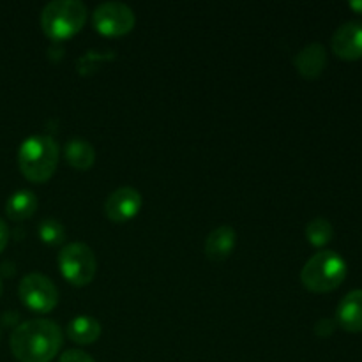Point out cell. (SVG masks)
<instances>
[{"label":"cell","instance_id":"cell-1","mask_svg":"<svg viewBox=\"0 0 362 362\" xmlns=\"http://www.w3.org/2000/svg\"><path fill=\"white\" fill-rule=\"evenodd\" d=\"M62 346V331L52 320H28L11 334V350L21 362H49Z\"/></svg>","mask_w":362,"mask_h":362},{"label":"cell","instance_id":"cell-2","mask_svg":"<svg viewBox=\"0 0 362 362\" xmlns=\"http://www.w3.org/2000/svg\"><path fill=\"white\" fill-rule=\"evenodd\" d=\"M59 163V145L52 136L34 134L23 140L18 151L21 173L32 182H46L55 173Z\"/></svg>","mask_w":362,"mask_h":362},{"label":"cell","instance_id":"cell-3","mask_svg":"<svg viewBox=\"0 0 362 362\" xmlns=\"http://www.w3.org/2000/svg\"><path fill=\"white\" fill-rule=\"evenodd\" d=\"M87 20V7L80 0H53L41 13V27L55 41L73 37Z\"/></svg>","mask_w":362,"mask_h":362},{"label":"cell","instance_id":"cell-4","mask_svg":"<svg viewBox=\"0 0 362 362\" xmlns=\"http://www.w3.org/2000/svg\"><path fill=\"white\" fill-rule=\"evenodd\" d=\"M346 278V262L336 251L313 255L300 272L303 285L315 293H327L338 288Z\"/></svg>","mask_w":362,"mask_h":362},{"label":"cell","instance_id":"cell-5","mask_svg":"<svg viewBox=\"0 0 362 362\" xmlns=\"http://www.w3.org/2000/svg\"><path fill=\"white\" fill-rule=\"evenodd\" d=\"M59 267L64 278L74 286H85L94 279L98 262L90 247L83 243H71L59 255Z\"/></svg>","mask_w":362,"mask_h":362},{"label":"cell","instance_id":"cell-6","mask_svg":"<svg viewBox=\"0 0 362 362\" xmlns=\"http://www.w3.org/2000/svg\"><path fill=\"white\" fill-rule=\"evenodd\" d=\"M20 299L34 313H49L59 303V290L48 276L32 272L21 279Z\"/></svg>","mask_w":362,"mask_h":362},{"label":"cell","instance_id":"cell-7","mask_svg":"<svg viewBox=\"0 0 362 362\" xmlns=\"http://www.w3.org/2000/svg\"><path fill=\"white\" fill-rule=\"evenodd\" d=\"M134 13L124 2H105L95 7L92 21L98 32L110 37L124 35L134 27Z\"/></svg>","mask_w":362,"mask_h":362},{"label":"cell","instance_id":"cell-8","mask_svg":"<svg viewBox=\"0 0 362 362\" xmlns=\"http://www.w3.org/2000/svg\"><path fill=\"white\" fill-rule=\"evenodd\" d=\"M141 207V194L134 187L122 186L108 194L105 202L106 218L115 223L129 221Z\"/></svg>","mask_w":362,"mask_h":362},{"label":"cell","instance_id":"cell-9","mask_svg":"<svg viewBox=\"0 0 362 362\" xmlns=\"http://www.w3.org/2000/svg\"><path fill=\"white\" fill-rule=\"evenodd\" d=\"M332 52L343 60L362 59V21H346L332 34Z\"/></svg>","mask_w":362,"mask_h":362},{"label":"cell","instance_id":"cell-10","mask_svg":"<svg viewBox=\"0 0 362 362\" xmlns=\"http://www.w3.org/2000/svg\"><path fill=\"white\" fill-rule=\"evenodd\" d=\"M293 64L304 78L313 80L324 73L325 66H327V52L320 42H310L297 53Z\"/></svg>","mask_w":362,"mask_h":362},{"label":"cell","instance_id":"cell-11","mask_svg":"<svg viewBox=\"0 0 362 362\" xmlns=\"http://www.w3.org/2000/svg\"><path fill=\"white\" fill-rule=\"evenodd\" d=\"M336 322L346 332H362V290H352L339 303Z\"/></svg>","mask_w":362,"mask_h":362},{"label":"cell","instance_id":"cell-12","mask_svg":"<svg viewBox=\"0 0 362 362\" xmlns=\"http://www.w3.org/2000/svg\"><path fill=\"white\" fill-rule=\"evenodd\" d=\"M235 230L230 225H221L209 233L205 240V255L214 262H223L232 255L235 247Z\"/></svg>","mask_w":362,"mask_h":362},{"label":"cell","instance_id":"cell-13","mask_svg":"<svg viewBox=\"0 0 362 362\" xmlns=\"http://www.w3.org/2000/svg\"><path fill=\"white\" fill-rule=\"evenodd\" d=\"M64 159L74 170H88L95 161V148L85 138H71L64 147Z\"/></svg>","mask_w":362,"mask_h":362},{"label":"cell","instance_id":"cell-14","mask_svg":"<svg viewBox=\"0 0 362 362\" xmlns=\"http://www.w3.org/2000/svg\"><path fill=\"white\" fill-rule=\"evenodd\" d=\"M37 197L35 193L28 189H20L16 193H13L9 197L6 204V214L7 218H11L13 221H23L34 216V212L37 211Z\"/></svg>","mask_w":362,"mask_h":362},{"label":"cell","instance_id":"cell-15","mask_svg":"<svg viewBox=\"0 0 362 362\" xmlns=\"http://www.w3.org/2000/svg\"><path fill=\"white\" fill-rule=\"evenodd\" d=\"M67 336L78 345H90L101 336V324L92 317H76L67 325Z\"/></svg>","mask_w":362,"mask_h":362},{"label":"cell","instance_id":"cell-16","mask_svg":"<svg viewBox=\"0 0 362 362\" xmlns=\"http://www.w3.org/2000/svg\"><path fill=\"white\" fill-rule=\"evenodd\" d=\"M334 237V230H332V225L324 218H317L313 221L308 223L306 226V239L310 240L311 246L315 247H324L327 246L329 243Z\"/></svg>","mask_w":362,"mask_h":362},{"label":"cell","instance_id":"cell-17","mask_svg":"<svg viewBox=\"0 0 362 362\" xmlns=\"http://www.w3.org/2000/svg\"><path fill=\"white\" fill-rule=\"evenodd\" d=\"M37 233L42 243L48 244V246H59V244H62L66 240V228H64V225L52 218L41 221Z\"/></svg>","mask_w":362,"mask_h":362},{"label":"cell","instance_id":"cell-18","mask_svg":"<svg viewBox=\"0 0 362 362\" xmlns=\"http://www.w3.org/2000/svg\"><path fill=\"white\" fill-rule=\"evenodd\" d=\"M59 362H95L83 350H67V352L62 354Z\"/></svg>","mask_w":362,"mask_h":362},{"label":"cell","instance_id":"cell-19","mask_svg":"<svg viewBox=\"0 0 362 362\" xmlns=\"http://www.w3.org/2000/svg\"><path fill=\"white\" fill-rule=\"evenodd\" d=\"M7 243H9V228H7L4 219H0V253L6 250Z\"/></svg>","mask_w":362,"mask_h":362},{"label":"cell","instance_id":"cell-20","mask_svg":"<svg viewBox=\"0 0 362 362\" xmlns=\"http://www.w3.org/2000/svg\"><path fill=\"white\" fill-rule=\"evenodd\" d=\"M350 7H352L357 14H362V0H354V2H350Z\"/></svg>","mask_w":362,"mask_h":362},{"label":"cell","instance_id":"cell-21","mask_svg":"<svg viewBox=\"0 0 362 362\" xmlns=\"http://www.w3.org/2000/svg\"><path fill=\"white\" fill-rule=\"evenodd\" d=\"M0 293H2V279H0Z\"/></svg>","mask_w":362,"mask_h":362}]
</instances>
